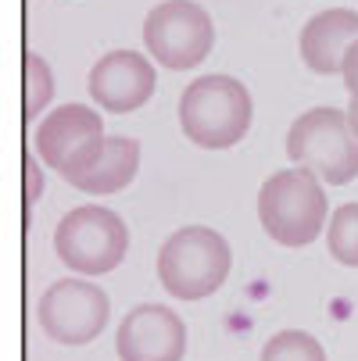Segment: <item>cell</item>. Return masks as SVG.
Segmentation results:
<instances>
[{
    "instance_id": "9",
    "label": "cell",
    "mask_w": 358,
    "mask_h": 361,
    "mask_svg": "<svg viewBox=\"0 0 358 361\" xmlns=\"http://www.w3.org/2000/svg\"><path fill=\"white\" fill-rule=\"evenodd\" d=\"M158 86V72L140 50H112L90 68V97L112 115L143 108Z\"/></svg>"
},
{
    "instance_id": "8",
    "label": "cell",
    "mask_w": 358,
    "mask_h": 361,
    "mask_svg": "<svg viewBox=\"0 0 358 361\" xmlns=\"http://www.w3.org/2000/svg\"><path fill=\"white\" fill-rule=\"evenodd\" d=\"M105 122L86 104H61L36 126V154L47 169L61 172L68 183L86 172L105 150Z\"/></svg>"
},
{
    "instance_id": "17",
    "label": "cell",
    "mask_w": 358,
    "mask_h": 361,
    "mask_svg": "<svg viewBox=\"0 0 358 361\" xmlns=\"http://www.w3.org/2000/svg\"><path fill=\"white\" fill-rule=\"evenodd\" d=\"M340 75H344V86L347 93H358V43L344 54V65H340Z\"/></svg>"
},
{
    "instance_id": "14",
    "label": "cell",
    "mask_w": 358,
    "mask_h": 361,
    "mask_svg": "<svg viewBox=\"0 0 358 361\" xmlns=\"http://www.w3.org/2000/svg\"><path fill=\"white\" fill-rule=\"evenodd\" d=\"M25 104H22V115L25 122H36L43 115V108L54 100V68H50L40 54H32V50H25Z\"/></svg>"
},
{
    "instance_id": "11",
    "label": "cell",
    "mask_w": 358,
    "mask_h": 361,
    "mask_svg": "<svg viewBox=\"0 0 358 361\" xmlns=\"http://www.w3.org/2000/svg\"><path fill=\"white\" fill-rule=\"evenodd\" d=\"M358 43V11L330 8L304 22L301 29V61L319 75H337L344 54Z\"/></svg>"
},
{
    "instance_id": "18",
    "label": "cell",
    "mask_w": 358,
    "mask_h": 361,
    "mask_svg": "<svg viewBox=\"0 0 358 361\" xmlns=\"http://www.w3.org/2000/svg\"><path fill=\"white\" fill-rule=\"evenodd\" d=\"M347 122H351V129L358 136V93H351V100H347Z\"/></svg>"
},
{
    "instance_id": "3",
    "label": "cell",
    "mask_w": 358,
    "mask_h": 361,
    "mask_svg": "<svg viewBox=\"0 0 358 361\" xmlns=\"http://www.w3.org/2000/svg\"><path fill=\"white\" fill-rule=\"evenodd\" d=\"M233 269L229 240L208 226H183L158 250V279L176 300L212 297Z\"/></svg>"
},
{
    "instance_id": "4",
    "label": "cell",
    "mask_w": 358,
    "mask_h": 361,
    "mask_svg": "<svg viewBox=\"0 0 358 361\" xmlns=\"http://www.w3.org/2000/svg\"><path fill=\"white\" fill-rule=\"evenodd\" d=\"M287 158L323 183L344 186L358 179V136L340 108H312L287 129Z\"/></svg>"
},
{
    "instance_id": "5",
    "label": "cell",
    "mask_w": 358,
    "mask_h": 361,
    "mask_svg": "<svg viewBox=\"0 0 358 361\" xmlns=\"http://www.w3.org/2000/svg\"><path fill=\"white\" fill-rule=\"evenodd\" d=\"M54 250L61 265L72 269L76 276H105L122 265L129 250V229L126 222L100 204H83L72 208L58 229H54Z\"/></svg>"
},
{
    "instance_id": "2",
    "label": "cell",
    "mask_w": 358,
    "mask_h": 361,
    "mask_svg": "<svg viewBox=\"0 0 358 361\" xmlns=\"http://www.w3.org/2000/svg\"><path fill=\"white\" fill-rule=\"evenodd\" d=\"M330 219L323 179L309 169L273 172L258 190V222L280 247H309Z\"/></svg>"
},
{
    "instance_id": "16",
    "label": "cell",
    "mask_w": 358,
    "mask_h": 361,
    "mask_svg": "<svg viewBox=\"0 0 358 361\" xmlns=\"http://www.w3.org/2000/svg\"><path fill=\"white\" fill-rule=\"evenodd\" d=\"M40 193H43V161L40 154H25V222L36 208Z\"/></svg>"
},
{
    "instance_id": "15",
    "label": "cell",
    "mask_w": 358,
    "mask_h": 361,
    "mask_svg": "<svg viewBox=\"0 0 358 361\" xmlns=\"http://www.w3.org/2000/svg\"><path fill=\"white\" fill-rule=\"evenodd\" d=\"M262 361H326V350L312 333L283 329L262 347Z\"/></svg>"
},
{
    "instance_id": "12",
    "label": "cell",
    "mask_w": 358,
    "mask_h": 361,
    "mask_svg": "<svg viewBox=\"0 0 358 361\" xmlns=\"http://www.w3.org/2000/svg\"><path fill=\"white\" fill-rule=\"evenodd\" d=\"M136 172H140V143L133 136H108L105 150L97 154V161L86 172H79L72 179V186L83 190V193H100L105 197V193L126 190L136 179Z\"/></svg>"
},
{
    "instance_id": "6",
    "label": "cell",
    "mask_w": 358,
    "mask_h": 361,
    "mask_svg": "<svg viewBox=\"0 0 358 361\" xmlns=\"http://www.w3.org/2000/svg\"><path fill=\"white\" fill-rule=\"evenodd\" d=\"M143 47L162 68L190 72L215 47L212 15L193 0H165L143 22Z\"/></svg>"
},
{
    "instance_id": "1",
    "label": "cell",
    "mask_w": 358,
    "mask_h": 361,
    "mask_svg": "<svg viewBox=\"0 0 358 361\" xmlns=\"http://www.w3.org/2000/svg\"><path fill=\"white\" fill-rule=\"evenodd\" d=\"M254 118V100L233 75H201L179 97L183 136L204 150L237 147Z\"/></svg>"
},
{
    "instance_id": "13",
    "label": "cell",
    "mask_w": 358,
    "mask_h": 361,
    "mask_svg": "<svg viewBox=\"0 0 358 361\" xmlns=\"http://www.w3.org/2000/svg\"><path fill=\"white\" fill-rule=\"evenodd\" d=\"M326 243H330L333 262H340L344 269H358V200L340 204L330 215Z\"/></svg>"
},
{
    "instance_id": "10",
    "label": "cell",
    "mask_w": 358,
    "mask_h": 361,
    "mask_svg": "<svg viewBox=\"0 0 358 361\" xmlns=\"http://www.w3.org/2000/svg\"><path fill=\"white\" fill-rule=\"evenodd\" d=\"M115 350L122 361H183L186 326L165 304H140L119 322Z\"/></svg>"
},
{
    "instance_id": "7",
    "label": "cell",
    "mask_w": 358,
    "mask_h": 361,
    "mask_svg": "<svg viewBox=\"0 0 358 361\" xmlns=\"http://www.w3.org/2000/svg\"><path fill=\"white\" fill-rule=\"evenodd\" d=\"M36 319H40L43 333L54 343L79 347V343H90V340H97L100 333H105V326L112 319V300L86 276L83 279L72 276V279L50 283L43 290Z\"/></svg>"
}]
</instances>
